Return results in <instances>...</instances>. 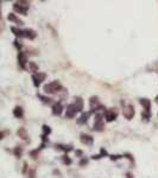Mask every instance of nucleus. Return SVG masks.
<instances>
[{"instance_id": "obj_1", "label": "nucleus", "mask_w": 158, "mask_h": 178, "mask_svg": "<svg viewBox=\"0 0 158 178\" xmlns=\"http://www.w3.org/2000/svg\"><path fill=\"white\" fill-rule=\"evenodd\" d=\"M59 90H62V85L58 81H54V82H50L44 85V92L46 94H55Z\"/></svg>"}, {"instance_id": "obj_2", "label": "nucleus", "mask_w": 158, "mask_h": 178, "mask_svg": "<svg viewBox=\"0 0 158 178\" xmlns=\"http://www.w3.org/2000/svg\"><path fill=\"white\" fill-rule=\"evenodd\" d=\"M13 10L17 11V13H20V14H26L27 10H29V3L27 1H19V3H16L13 5Z\"/></svg>"}, {"instance_id": "obj_3", "label": "nucleus", "mask_w": 158, "mask_h": 178, "mask_svg": "<svg viewBox=\"0 0 158 178\" xmlns=\"http://www.w3.org/2000/svg\"><path fill=\"white\" fill-rule=\"evenodd\" d=\"M104 122H102V114L98 113L95 115V120H94V130L95 131H102L104 130Z\"/></svg>"}, {"instance_id": "obj_4", "label": "nucleus", "mask_w": 158, "mask_h": 178, "mask_svg": "<svg viewBox=\"0 0 158 178\" xmlns=\"http://www.w3.org/2000/svg\"><path fill=\"white\" fill-rule=\"evenodd\" d=\"M46 75L44 73H37V74H34L32 75V80H34V84L36 87H39V84L45 80Z\"/></svg>"}, {"instance_id": "obj_5", "label": "nucleus", "mask_w": 158, "mask_h": 178, "mask_svg": "<svg viewBox=\"0 0 158 178\" xmlns=\"http://www.w3.org/2000/svg\"><path fill=\"white\" fill-rule=\"evenodd\" d=\"M89 105H90V108H92V110H90L92 113H93L94 110H98V108H104V106H101V103H100V101H99V99H98L97 96L90 98Z\"/></svg>"}, {"instance_id": "obj_6", "label": "nucleus", "mask_w": 158, "mask_h": 178, "mask_svg": "<svg viewBox=\"0 0 158 178\" xmlns=\"http://www.w3.org/2000/svg\"><path fill=\"white\" fill-rule=\"evenodd\" d=\"M122 115L126 117V119H132L134 116V108L133 106H126L124 109H122Z\"/></svg>"}, {"instance_id": "obj_7", "label": "nucleus", "mask_w": 158, "mask_h": 178, "mask_svg": "<svg viewBox=\"0 0 158 178\" xmlns=\"http://www.w3.org/2000/svg\"><path fill=\"white\" fill-rule=\"evenodd\" d=\"M117 116H118V113H117V110H114V109H109V110H106V112H105V119H106L107 121H113V120H115Z\"/></svg>"}, {"instance_id": "obj_8", "label": "nucleus", "mask_w": 158, "mask_h": 178, "mask_svg": "<svg viewBox=\"0 0 158 178\" xmlns=\"http://www.w3.org/2000/svg\"><path fill=\"white\" fill-rule=\"evenodd\" d=\"M76 113H77V109H76V107H75L74 103H73V105H69V106H68V108H67V110H66V116H67L68 119H71V117H74V116L76 115Z\"/></svg>"}, {"instance_id": "obj_9", "label": "nucleus", "mask_w": 158, "mask_h": 178, "mask_svg": "<svg viewBox=\"0 0 158 178\" xmlns=\"http://www.w3.org/2000/svg\"><path fill=\"white\" fill-rule=\"evenodd\" d=\"M90 114H92V112H84L79 119H77V124L79 125H82V124H86L87 121H88V117L90 116Z\"/></svg>"}, {"instance_id": "obj_10", "label": "nucleus", "mask_w": 158, "mask_h": 178, "mask_svg": "<svg viewBox=\"0 0 158 178\" xmlns=\"http://www.w3.org/2000/svg\"><path fill=\"white\" fill-rule=\"evenodd\" d=\"M62 110H63V106L61 102H56L52 107V114L54 115H61L62 114Z\"/></svg>"}, {"instance_id": "obj_11", "label": "nucleus", "mask_w": 158, "mask_h": 178, "mask_svg": "<svg viewBox=\"0 0 158 178\" xmlns=\"http://www.w3.org/2000/svg\"><path fill=\"white\" fill-rule=\"evenodd\" d=\"M18 62H19V66H20V68H25V66H26V53H24V52H19L18 53Z\"/></svg>"}, {"instance_id": "obj_12", "label": "nucleus", "mask_w": 158, "mask_h": 178, "mask_svg": "<svg viewBox=\"0 0 158 178\" xmlns=\"http://www.w3.org/2000/svg\"><path fill=\"white\" fill-rule=\"evenodd\" d=\"M23 35H24V37H26L29 39H34L36 37V32L34 31V30H31V28L23 30Z\"/></svg>"}, {"instance_id": "obj_13", "label": "nucleus", "mask_w": 158, "mask_h": 178, "mask_svg": "<svg viewBox=\"0 0 158 178\" xmlns=\"http://www.w3.org/2000/svg\"><path fill=\"white\" fill-rule=\"evenodd\" d=\"M139 103L143 106V108L145 109L146 113H150V107H151L150 100H147V99H140V100H139Z\"/></svg>"}, {"instance_id": "obj_14", "label": "nucleus", "mask_w": 158, "mask_h": 178, "mask_svg": "<svg viewBox=\"0 0 158 178\" xmlns=\"http://www.w3.org/2000/svg\"><path fill=\"white\" fill-rule=\"evenodd\" d=\"M81 142L86 145H92L93 144V138L88 134H81Z\"/></svg>"}, {"instance_id": "obj_15", "label": "nucleus", "mask_w": 158, "mask_h": 178, "mask_svg": "<svg viewBox=\"0 0 158 178\" xmlns=\"http://www.w3.org/2000/svg\"><path fill=\"white\" fill-rule=\"evenodd\" d=\"M74 106L76 107L77 112H82V109H83V100L80 99V98H77L75 100V102H74Z\"/></svg>"}, {"instance_id": "obj_16", "label": "nucleus", "mask_w": 158, "mask_h": 178, "mask_svg": "<svg viewBox=\"0 0 158 178\" xmlns=\"http://www.w3.org/2000/svg\"><path fill=\"white\" fill-rule=\"evenodd\" d=\"M7 18H9V20H11V21H14L17 25H23V20H20V19H19L18 17H16L13 13H10Z\"/></svg>"}, {"instance_id": "obj_17", "label": "nucleus", "mask_w": 158, "mask_h": 178, "mask_svg": "<svg viewBox=\"0 0 158 178\" xmlns=\"http://www.w3.org/2000/svg\"><path fill=\"white\" fill-rule=\"evenodd\" d=\"M17 134L23 139V140H26L27 138H29V135H27V133H26V131L24 130V128H20V130H18V132H17Z\"/></svg>"}, {"instance_id": "obj_18", "label": "nucleus", "mask_w": 158, "mask_h": 178, "mask_svg": "<svg viewBox=\"0 0 158 178\" xmlns=\"http://www.w3.org/2000/svg\"><path fill=\"white\" fill-rule=\"evenodd\" d=\"M11 31L17 36V37H24V35H23V31L21 30H19V28H16V27H11Z\"/></svg>"}, {"instance_id": "obj_19", "label": "nucleus", "mask_w": 158, "mask_h": 178, "mask_svg": "<svg viewBox=\"0 0 158 178\" xmlns=\"http://www.w3.org/2000/svg\"><path fill=\"white\" fill-rule=\"evenodd\" d=\"M13 114L17 117H21L23 116V109H21V107H16L14 110H13Z\"/></svg>"}, {"instance_id": "obj_20", "label": "nucleus", "mask_w": 158, "mask_h": 178, "mask_svg": "<svg viewBox=\"0 0 158 178\" xmlns=\"http://www.w3.org/2000/svg\"><path fill=\"white\" fill-rule=\"evenodd\" d=\"M30 69H31V71H34V73H36V74H37V71H38V67H37V64L34 63V62H30Z\"/></svg>"}, {"instance_id": "obj_21", "label": "nucleus", "mask_w": 158, "mask_h": 178, "mask_svg": "<svg viewBox=\"0 0 158 178\" xmlns=\"http://www.w3.org/2000/svg\"><path fill=\"white\" fill-rule=\"evenodd\" d=\"M39 99L44 102V103H46V105H49V103H51V99H49V98H45V96H42V95H39Z\"/></svg>"}, {"instance_id": "obj_22", "label": "nucleus", "mask_w": 158, "mask_h": 178, "mask_svg": "<svg viewBox=\"0 0 158 178\" xmlns=\"http://www.w3.org/2000/svg\"><path fill=\"white\" fill-rule=\"evenodd\" d=\"M43 131H44V133H45V135L46 134H50V132H51V130H50V127L49 126H43Z\"/></svg>"}, {"instance_id": "obj_23", "label": "nucleus", "mask_w": 158, "mask_h": 178, "mask_svg": "<svg viewBox=\"0 0 158 178\" xmlns=\"http://www.w3.org/2000/svg\"><path fill=\"white\" fill-rule=\"evenodd\" d=\"M14 152H16L17 157H18V158H20V156H21V147H17Z\"/></svg>"}, {"instance_id": "obj_24", "label": "nucleus", "mask_w": 158, "mask_h": 178, "mask_svg": "<svg viewBox=\"0 0 158 178\" xmlns=\"http://www.w3.org/2000/svg\"><path fill=\"white\" fill-rule=\"evenodd\" d=\"M63 162H64L66 164H70V159L68 158V156H64V158H63Z\"/></svg>"}, {"instance_id": "obj_25", "label": "nucleus", "mask_w": 158, "mask_h": 178, "mask_svg": "<svg viewBox=\"0 0 158 178\" xmlns=\"http://www.w3.org/2000/svg\"><path fill=\"white\" fill-rule=\"evenodd\" d=\"M119 158H121V156H112V157H111V159H113V160H117V159H119Z\"/></svg>"}, {"instance_id": "obj_26", "label": "nucleus", "mask_w": 158, "mask_h": 178, "mask_svg": "<svg viewBox=\"0 0 158 178\" xmlns=\"http://www.w3.org/2000/svg\"><path fill=\"white\" fill-rule=\"evenodd\" d=\"M14 45H16L18 49H20V48H21V45H20V44H19V42H17V41L14 42Z\"/></svg>"}, {"instance_id": "obj_27", "label": "nucleus", "mask_w": 158, "mask_h": 178, "mask_svg": "<svg viewBox=\"0 0 158 178\" xmlns=\"http://www.w3.org/2000/svg\"><path fill=\"white\" fill-rule=\"evenodd\" d=\"M84 164H87V159H84V160H81V162H80V165H84Z\"/></svg>"}, {"instance_id": "obj_28", "label": "nucleus", "mask_w": 158, "mask_h": 178, "mask_svg": "<svg viewBox=\"0 0 158 178\" xmlns=\"http://www.w3.org/2000/svg\"><path fill=\"white\" fill-rule=\"evenodd\" d=\"M127 177H129V178H133V177H132V174H130V173H127Z\"/></svg>"}]
</instances>
